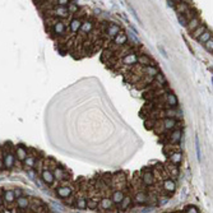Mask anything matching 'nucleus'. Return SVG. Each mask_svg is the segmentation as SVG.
<instances>
[{"instance_id":"1","label":"nucleus","mask_w":213,"mask_h":213,"mask_svg":"<svg viewBox=\"0 0 213 213\" xmlns=\"http://www.w3.org/2000/svg\"><path fill=\"white\" fill-rule=\"evenodd\" d=\"M9 144L10 143H8V145L5 144V147L3 148V163L4 168L7 170H12L15 165V155L13 152L14 148H9Z\"/></svg>"},{"instance_id":"2","label":"nucleus","mask_w":213,"mask_h":213,"mask_svg":"<svg viewBox=\"0 0 213 213\" xmlns=\"http://www.w3.org/2000/svg\"><path fill=\"white\" fill-rule=\"evenodd\" d=\"M128 184V178L125 172L119 171L112 174V190H124Z\"/></svg>"},{"instance_id":"3","label":"nucleus","mask_w":213,"mask_h":213,"mask_svg":"<svg viewBox=\"0 0 213 213\" xmlns=\"http://www.w3.org/2000/svg\"><path fill=\"white\" fill-rule=\"evenodd\" d=\"M121 31V27L120 24H116V23H111V24H107V27L105 28V31L102 32V36L105 38H108V41H112V38L116 36L119 32Z\"/></svg>"},{"instance_id":"4","label":"nucleus","mask_w":213,"mask_h":213,"mask_svg":"<svg viewBox=\"0 0 213 213\" xmlns=\"http://www.w3.org/2000/svg\"><path fill=\"white\" fill-rule=\"evenodd\" d=\"M161 186H162L163 194L167 195V197L174 195V193L176 191V182H175L174 179H170V178L165 179V180L161 182Z\"/></svg>"},{"instance_id":"5","label":"nucleus","mask_w":213,"mask_h":213,"mask_svg":"<svg viewBox=\"0 0 213 213\" xmlns=\"http://www.w3.org/2000/svg\"><path fill=\"white\" fill-rule=\"evenodd\" d=\"M55 191H56V195L63 198V199H66L68 197H70L73 191H74V186L72 185V182H69L68 185H60V186H56L55 188Z\"/></svg>"},{"instance_id":"6","label":"nucleus","mask_w":213,"mask_h":213,"mask_svg":"<svg viewBox=\"0 0 213 213\" xmlns=\"http://www.w3.org/2000/svg\"><path fill=\"white\" fill-rule=\"evenodd\" d=\"M181 128H175L174 130L168 131L167 135H166V142L168 144H172V145H178V143H180V139H181Z\"/></svg>"},{"instance_id":"7","label":"nucleus","mask_w":213,"mask_h":213,"mask_svg":"<svg viewBox=\"0 0 213 213\" xmlns=\"http://www.w3.org/2000/svg\"><path fill=\"white\" fill-rule=\"evenodd\" d=\"M95 22L92 19H86L82 22V26H81V29H79V36H82V37L86 38L87 36L91 33L95 29Z\"/></svg>"},{"instance_id":"8","label":"nucleus","mask_w":213,"mask_h":213,"mask_svg":"<svg viewBox=\"0 0 213 213\" xmlns=\"http://www.w3.org/2000/svg\"><path fill=\"white\" fill-rule=\"evenodd\" d=\"M142 182L145 186H153L156 184V179H155V175L152 172L151 168H144L143 172H142V178H141Z\"/></svg>"},{"instance_id":"9","label":"nucleus","mask_w":213,"mask_h":213,"mask_svg":"<svg viewBox=\"0 0 213 213\" xmlns=\"http://www.w3.org/2000/svg\"><path fill=\"white\" fill-rule=\"evenodd\" d=\"M137 59H138V54L131 51L129 54H126L125 56H123L120 60H118L116 64H115V66H118L119 64L121 65H133V64H137Z\"/></svg>"},{"instance_id":"10","label":"nucleus","mask_w":213,"mask_h":213,"mask_svg":"<svg viewBox=\"0 0 213 213\" xmlns=\"http://www.w3.org/2000/svg\"><path fill=\"white\" fill-rule=\"evenodd\" d=\"M3 202L5 204V207H8V209H12V207L15 203V195H14V190L10 189H5L3 191Z\"/></svg>"},{"instance_id":"11","label":"nucleus","mask_w":213,"mask_h":213,"mask_svg":"<svg viewBox=\"0 0 213 213\" xmlns=\"http://www.w3.org/2000/svg\"><path fill=\"white\" fill-rule=\"evenodd\" d=\"M163 167H165V170H166V172H167L170 179L178 178L179 174H180V168L178 167V165H174V163L168 162V161L166 163H163Z\"/></svg>"},{"instance_id":"12","label":"nucleus","mask_w":213,"mask_h":213,"mask_svg":"<svg viewBox=\"0 0 213 213\" xmlns=\"http://www.w3.org/2000/svg\"><path fill=\"white\" fill-rule=\"evenodd\" d=\"M17 202V213H22V212H26L29 207V198L28 197H19L15 199Z\"/></svg>"},{"instance_id":"13","label":"nucleus","mask_w":213,"mask_h":213,"mask_svg":"<svg viewBox=\"0 0 213 213\" xmlns=\"http://www.w3.org/2000/svg\"><path fill=\"white\" fill-rule=\"evenodd\" d=\"M111 44H112L114 46H116V47H120V46L126 45V44H128V36H126V33L123 31V29H121V31L112 38Z\"/></svg>"},{"instance_id":"14","label":"nucleus","mask_w":213,"mask_h":213,"mask_svg":"<svg viewBox=\"0 0 213 213\" xmlns=\"http://www.w3.org/2000/svg\"><path fill=\"white\" fill-rule=\"evenodd\" d=\"M114 203H112V200L111 198H108V197H102L100 199V202H98V209H101V212H106V211H111L114 209Z\"/></svg>"},{"instance_id":"15","label":"nucleus","mask_w":213,"mask_h":213,"mask_svg":"<svg viewBox=\"0 0 213 213\" xmlns=\"http://www.w3.org/2000/svg\"><path fill=\"white\" fill-rule=\"evenodd\" d=\"M14 155H15V160L17 161L23 162L24 158H26L27 155H28V151H27V148L24 147L23 144H18V145L14 147Z\"/></svg>"},{"instance_id":"16","label":"nucleus","mask_w":213,"mask_h":213,"mask_svg":"<svg viewBox=\"0 0 213 213\" xmlns=\"http://www.w3.org/2000/svg\"><path fill=\"white\" fill-rule=\"evenodd\" d=\"M41 179L42 181L45 182L46 185H52L55 182V178H54V174H52V170H48V168H44L41 171Z\"/></svg>"},{"instance_id":"17","label":"nucleus","mask_w":213,"mask_h":213,"mask_svg":"<svg viewBox=\"0 0 213 213\" xmlns=\"http://www.w3.org/2000/svg\"><path fill=\"white\" fill-rule=\"evenodd\" d=\"M36 152L35 149H32L29 153L27 155V157L24 158V161L22 162L23 165H24V167L26 168H28V170H31V168H33V166H35V162H36V158H37V156H36Z\"/></svg>"},{"instance_id":"18","label":"nucleus","mask_w":213,"mask_h":213,"mask_svg":"<svg viewBox=\"0 0 213 213\" xmlns=\"http://www.w3.org/2000/svg\"><path fill=\"white\" fill-rule=\"evenodd\" d=\"M137 63L142 66H147V65H152V66H157L156 62L152 59L149 55H144V54H139L138 59H137Z\"/></svg>"},{"instance_id":"19","label":"nucleus","mask_w":213,"mask_h":213,"mask_svg":"<svg viewBox=\"0 0 213 213\" xmlns=\"http://www.w3.org/2000/svg\"><path fill=\"white\" fill-rule=\"evenodd\" d=\"M82 19H81V17H75V18H73V19L69 22V32L72 35H74V33H78L79 32V29H81V26H82Z\"/></svg>"},{"instance_id":"20","label":"nucleus","mask_w":213,"mask_h":213,"mask_svg":"<svg viewBox=\"0 0 213 213\" xmlns=\"http://www.w3.org/2000/svg\"><path fill=\"white\" fill-rule=\"evenodd\" d=\"M202 23V21H200V17L199 15H195L194 18H191V19L188 22V24H186V29H188V33H191L194 29H195L197 27H199V24Z\"/></svg>"},{"instance_id":"21","label":"nucleus","mask_w":213,"mask_h":213,"mask_svg":"<svg viewBox=\"0 0 213 213\" xmlns=\"http://www.w3.org/2000/svg\"><path fill=\"white\" fill-rule=\"evenodd\" d=\"M124 197H125V190H112L110 198H111L114 204H118L119 205Z\"/></svg>"},{"instance_id":"22","label":"nucleus","mask_w":213,"mask_h":213,"mask_svg":"<svg viewBox=\"0 0 213 213\" xmlns=\"http://www.w3.org/2000/svg\"><path fill=\"white\" fill-rule=\"evenodd\" d=\"M133 200L137 204H145L147 203V193L145 191H137L133 195Z\"/></svg>"},{"instance_id":"23","label":"nucleus","mask_w":213,"mask_h":213,"mask_svg":"<svg viewBox=\"0 0 213 213\" xmlns=\"http://www.w3.org/2000/svg\"><path fill=\"white\" fill-rule=\"evenodd\" d=\"M182 161V153H181V151H176L174 152V153H171L168 156V162H171L174 163V165H180Z\"/></svg>"},{"instance_id":"24","label":"nucleus","mask_w":213,"mask_h":213,"mask_svg":"<svg viewBox=\"0 0 213 213\" xmlns=\"http://www.w3.org/2000/svg\"><path fill=\"white\" fill-rule=\"evenodd\" d=\"M158 72H160V70H158L157 66H152V65L142 66V75H151V77H155Z\"/></svg>"},{"instance_id":"25","label":"nucleus","mask_w":213,"mask_h":213,"mask_svg":"<svg viewBox=\"0 0 213 213\" xmlns=\"http://www.w3.org/2000/svg\"><path fill=\"white\" fill-rule=\"evenodd\" d=\"M207 29H208V28H207V24H205V23H200V24H199V27H197V28L190 33V37L197 40V38L199 37V36L204 32V31H207Z\"/></svg>"},{"instance_id":"26","label":"nucleus","mask_w":213,"mask_h":213,"mask_svg":"<svg viewBox=\"0 0 213 213\" xmlns=\"http://www.w3.org/2000/svg\"><path fill=\"white\" fill-rule=\"evenodd\" d=\"M73 207H75V208L81 209V211L87 209V198L86 197H78L75 199V203H74Z\"/></svg>"},{"instance_id":"27","label":"nucleus","mask_w":213,"mask_h":213,"mask_svg":"<svg viewBox=\"0 0 213 213\" xmlns=\"http://www.w3.org/2000/svg\"><path fill=\"white\" fill-rule=\"evenodd\" d=\"M131 200H133V198H131V195L130 194H128V195H125L124 198H123V200L120 202V209L121 211H126L128 208L130 207V204H131Z\"/></svg>"},{"instance_id":"28","label":"nucleus","mask_w":213,"mask_h":213,"mask_svg":"<svg viewBox=\"0 0 213 213\" xmlns=\"http://www.w3.org/2000/svg\"><path fill=\"white\" fill-rule=\"evenodd\" d=\"M211 38H212V31L207 29V31H204V32L197 38V41L199 42V44H203V45H204L205 42H207V41H209Z\"/></svg>"},{"instance_id":"29","label":"nucleus","mask_w":213,"mask_h":213,"mask_svg":"<svg viewBox=\"0 0 213 213\" xmlns=\"http://www.w3.org/2000/svg\"><path fill=\"white\" fill-rule=\"evenodd\" d=\"M98 202L96 198H89L87 199V208L91 211H98Z\"/></svg>"},{"instance_id":"30","label":"nucleus","mask_w":213,"mask_h":213,"mask_svg":"<svg viewBox=\"0 0 213 213\" xmlns=\"http://www.w3.org/2000/svg\"><path fill=\"white\" fill-rule=\"evenodd\" d=\"M155 82H157L160 86H165V84H167V79L165 78V75H163L162 73L158 72L157 74L155 75Z\"/></svg>"},{"instance_id":"31","label":"nucleus","mask_w":213,"mask_h":213,"mask_svg":"<svg viewBox=\"0 0 213 213\" xmlns=\"http://www.w3.org/2000/svg\"><path fill=\"white\" fill-rule=\"evenodd\" d=\"M101 179L108 188H111V189H112V174H103L101 176Z\"/></svg>"},{"instance_id":"32","label":"nucleus","mask_w":213,"mask_h":213,"mask_svg":"<svg viewBox=\"0 0 213 213\" xmlns=\"http://www.w3.org/2000/svg\"><path fill=\"white\" fill-rule=\"evenodd\" d=\"M126 36H128V40H130L131 41V44L130 45H141V40L138 38V36H137V33H134V32H129V33H126Z\"/></svg>"},{"instance_id":"33","label":"nucleus","mask_w":213,"mask_h":213,"mask_svg":"<svg viewBox=\"0 0 213 213\" xmlns=\"http://www.w3.org/2000/svg\"><path fill=\"white\" fill-rule=\"evenodd\" d=\"M182 213H199V211L197 207H194V205H186Z\"/></svg>"},{"instance_id":"34","label":"nucleus","mask_w":213,"mask_h":213,"mask_svg":"<svg viewBox=\"0 0 213 213\" xmlns=\"http://www.w3.org/2000/svg\"><path fill=\"white\" fill-rule=\"evenodd\" d=\"M178 21H179V23H180V26H182V27H186V24H188V21L186 18L184 17V14H178Z\"/></svg>"},{"instance_id":"35","label":"nucleus","mask_w":213,"mask_h":213,"mask_svg":"<svg viewBox=\"0 0 213 213\" xmlns=\"http://www.w3.org/2000/svg\"><path fill=\"white\" fill-rule=\"evenodd\" d=\"M68 10H69V13L72 15V14H74V13H78V12H79V7H78V5H75V4H69L68 5Z\"/></svg>"},{"instance_id":"36","label":"nucleus","mask_w":213,"mask_h":213,"mask_svg":"<svg viewBox=\"0 0 213 213\" xmlns=\"http://www.w3.org/2000/svg\"><path fill=\"white\" fill-rule=\"evenodd\" d=\"M195 151H197V157L199 161H202V153H200V147H199V139L195 138Z\"/></svg>"},{"instance_id":"37","label":"nucleus","mask_w":213,"mask_h":213,"mask_svg":"<svg viewBox=\"0 0 213 213\" xmlns=\"http://www.w3.org/2000/svg\"><path fill=\"white\" fill-rule=\"evenodd\" d=\"M204 45H205V50L208 51V52H211V54H212V51H213V40L211 38L209 41H207Z\"/></svg>"},{"instance_id":"38","label":"nucleus","mask_w":213,"mask_h":213,"mask_svg":"<svg viewBox=\"0 0 213 213\" xmlns=\"http://www.w3.org/2000/svg\"><path fill=\"white\" fill-rule=\"evenodd\" d=\"M56 5H60V7H66V5L70 4V0H55Z\"/></svg>"},{"instance_id":"39","label":"nucleus","mask_w":213,"mask_h":213,"mask_svg":"<svg viewBox=\"0 0 213 213\" xmlns=\"http://www.w3.org/2000/svg\"><path fill=\"white\" fill-rule=\"evenodd\" d=\"M128 8H129V10L131 12V14H133V15H134V18H135V19H137V21H138L139 23H142V22H141V19H139V17L137 15V12L134 10V8H133V7H131V5H130V4H129V5H128Z\"/></svg>"},{"instance_id":"40","label":"nucleus","mask_w":213,"mask_h":213,"mask_svg":"<svg viewBox=\"0 0 213 213\" xmlns=\"http://www.w3.org/2000/svg\"><path fill=\"white\" fill-rule=\"evenodd\" d=\"M14 195H15V199L22 197L23 195V189H21V188H15V189H14Z\"/></svg>"},{"instance_id":"41","label":"nucleus","mask_w":213,"mask_h":213,"mask_svg":"<svg viewBox=\"0 0 213 213\" xmlns=\"http://www.w3.org/2000/svg\"><path fill=\"white\" fill-rule=\"evenodd\" d=\"M27 175H28V176H29V178H31L32 180H36V179H37V178H36V175H35V172L32 171V170H28Z\"/></svg>"},{"instance_id":"42","label":"nucleus","mask_w":213,"mask_h":213,"mask_svg":"<svg viewBox=\"0 0 213 213\" xmlns=\"http://www.w3.org/2000/svg\"><path fill=\"white\" fill-rule=\"evenodd\" d=\"M166 2H167V4H168V7H170V8L175 9V7H176V3H174L172 0H166Z\"/></svg>"},{"instance_id":"43","label":"nucleus","mask_w":213,"mask_h":213,"mask_svg":"<svg viewBox=\"0 0 213 213\" xmlns=\"http://www.w3.org/2000/svg\"><path fill=\"white\" fill-rule=\"evenodd\" d=\"M158 48H160V51L162 52V55H163V56H165V58H168V56H167V54H166V51H165V48H163L162 46H160Z\"/></svg>"},{"instance_id":"44","label":"nucleus","mask_w":213,"mask_h":213,"mask_svg":"<svg viewBox=\"0 0 213 213\" xmlns=\"http://www.w3.org/2000/svg\"><path fill=\"white\" fill-rule=\"evenodd\" d=\"M3 205H4V202H3V198H0V212H3Z\"/></svg>"},{"instance_id":"45","label":"nucleus","mask_w":213,"mask_h":213,"mask_svg":"<svg viewBox=\"0 0 213 213\" xmlns=\"http://www.w3.org/2000/svg\"><path fill=\"white\" fill-rule=\"evenodd\" d=\"M4 168V163H3V160H0V171Z\"/></svg>"},{"instance_id":"46","label":"nucleus","mask_w":213,"mask_h":213,"mask_svg":"<svg viewBox=\"0 0 213 213\" xmlns=\"http://www.w3.org/2000/svg\"><path fill=\"white\" fill-rule=\"evenodd\" d=\"M174 3H180V2H182V0H172Z\"/></svg>"},{"instance_id":"47","label":"nucleus","mask_w":213,"mask_h":213,"mask_svg":"<svg viewBox=\"0 0 213 213\" xmlns=\"http://www.w3.org/2000/svg\"><path fill=\"white\" fill-rule=\"evenodd\" d=\"M78 213H82V212H78Z\"/></svg>"}]
</instances>
